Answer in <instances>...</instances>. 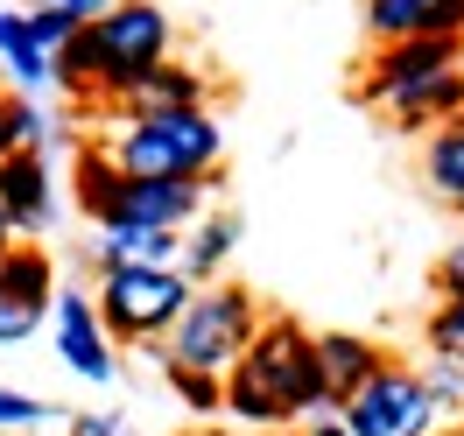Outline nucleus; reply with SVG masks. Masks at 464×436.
<instances>
[{
  "label": "nucleus",
  "mask_w": 464,
  "mask_h": 436,
  "mask_svg": "<svg viewBox=\"0 0 464 436\" xmlns=\"http://www.w3.org/2000/svg\"><path fill=\"white\" fill-rule=\"evenodd\" d=\"M169 57V15L155 0H120L106 15H92L71 29L57 57H50V85L63 92H99V99H134L155 63Z\"/></svg>",
  "instance_id": "f257e3e1"
},
{
  "label": "nucleus",
  "mask_w": 464,
  "mask_h": 436,
  "mask_svg": "<svg viewBox=\"0 0 464 436\" xmlns=\"http://www.w3.org/2000/svg\"><path fill=\"white\" fill-rule=\"evenodd\" d=\"M218 120L211 106H134V120H120L113 155L127 176H198L218 162Z\"/></svg>",
  "instance_id": "f03ea898"
},
{
  "label": "nucleus",
  "mask_w": 464,
  "mask_h": 436,
  "mask_svg": "<svg viewBox=\"0 0 464 436\" xmlns=\"http://www.w3.org/2000/svg\"><path fill=\"white\" fill-rule=\"evenodd\" d=\"M226 373H246L289 422L295 415H331V394H324V373H317V345H310V331L295 317H261V331L239 352V366H226Z\"/></svg>",
  "instance_id": "7ed1b4c3"
},
{
  "label": "nucleus",
  "mask_w": 464,
  "mask_h": 436,
  "mask_svg": "<svg viewBox=\"0 0 464 436\" xmlns=\"http://www.w3.org/2000/svg\"><path fill=\"white\" fill-rule=\"evenodd\" d=\"M254 331H261V303L239 289V282H218V289H190V303L176 310V324L162 338H169L176 366L226 373V366H239V352H246Z\"/></svg>",
  "instance_id": "20e7f679"
},
{
  "label": "nucleus",
  "mask_w": 464,
  "mask_h": 436,
  "mask_svg": "<svg viewBox=\"0 0 464 436\" xmlns=\"http://www.w3.org/2000/svg\"><path fill=\"white\" fill-rule=\"evenodd\" d=\"M190 303V275L183 267H155V261H120L99 275V331L106 338H134V345H155L176 324V310Z\"/></svg>",
  "instance_id": "39448f33"
},
{
  "label": "nucleus",
  "mask_w": 464,
  "mask_h": 436,
  "mask_svg": "<svg viewBox=\"0 0 464 436\" xmlns=\"http://www.w3.org/2000/svg\"><path fill=\"white\" fill-rule=\"evenodd\" d=\"M338 422L352 436H436V402L422 394V380L408 373V366L380 359L373 373L338 402Z\"/></svg>",
  "instance_id": "423d86ee"
},
{
  "label": "nucleus",
  "mask_w": 464,
  "mask_h": 436,
  "mask_svg": "<svg viewBox=\"0 0 464 436\" xmlns=\"http://www.w3.org/2000/svg\"><path fill=\"white\" fill-rule=\"evenodd\" d=\"M458 63H464V35H401V43H380L373 50L366 92L387 106L394 92L422 85V78H436V71H458Z\"/></svg>",
  "instance_id": "0eeeda50"
},
{
  "label": "nucleus",
  "mask_w": 464,
  "mask_h": 436,
  "mask_svg": "<svg viewBox=\"0 0 464 436\" xmlns=\"http://www.w3.org/2000/svg\"><path fill=\"white\" fill-rule=\"evenodd\" d=\"M0 211L14 233H43L50 211H57V170H50V148H7L0 155Z\"/></svg>",
  "instance_id": "6e6552de"
},
{
  "label": "nucleus",
  "mask_w": 464,
  "mask_h": 436,
  "mask_svg": "<svg viewBox=\"0 0 464 436\" xmlns=\"http://www.w3.org/2000/svg\"><path fill=\"white\" fill-rule=\"evenodd\" d=\"M198 211H204V170L198 176H127V198H120V218L176 233V239H183V226H198Z\"/></svg>",
  "instance_id": "1a4fd4ad"
},
{
  "label": "nucleus",
  "mask_w": 464,
  "mask_h": 436,
  "mask_svg": "<svg viewBox=\"0 0 464 436\" xmlns=\"http://www.w3.org/2000/svg\"><path fill=\"white\" fill-rule=\"evenodd\" d=\"M50 317H57V359L71 366V373H78V380H113V338L99 331L92 296L57 289V296H50Z\"/></svg>",
  "instance_id": "9d476101"
},
{
  "label": "nucleus",
  "mask_w": 464,
  "mask_h": 436,
  "mask_svg": "<svg viewBox=\"0 0 464 436\" xmlns=\"http://www.w3.org/2000/svg\"><path fill=\"white\" fill-rule=\"evenodd\" d=\"M366 35H373V43L464 35V0H366Z\"/></svg>",
  "instance_id": "9b49d317"
},
{
  "label": "nucleus",
  "mask_w": 464,
  "mask_h": 436,
  "mask_svg": "<svg viewBox=\"0 0 464 436\" xmlns=\"http://www.w3.org/2000/svg\"><path fill=\"white\" fill-rule=\"evenodd\" d=\"M0 296H7L14 310H29V317L50 310V296H57V267H50V254H43L35 239L0 254Z\"/></svg>",
  "instance_id": "f8f14e48"
},
{
  "label": "nucleus",
  "mask_w": 464,
  "mask_h": 436,
  "mask_svg": "<svg viewBox=\"0 0 464 436\" xmlns=\"http://www.w3.org/2000/svg\"><path fill=\"white\" fill-rule=\"evenodd\" d=\"M317 345V373H324V394H331V408L345 402L359 380L380 366V352L366 345V338H352V331H324V338H310Z\"/></svg>",
  "instance_id": "ddd939ff"
},
{
  "label": "nucleus",
  "mask_w": 464,
  "mask_h": 436,
  "mask_svg": "<svg viewBox=\"0 0 464 436\" xmlns=\"http://www.w3.org/2000/svg\"><path fill=\"white\" fill-rule=\"evenodd\" d=\"M387 113L401 120V127H436V120L464 113V63L458 71H436V78H422V85H408V92H394Z\"/></svg>",
  "instance_id": "4468645a"
},
{
  "label": "nucleus",
  "mask_w": 464,
  "mask_h": 436,
  "mask_svg": "<svg viewBox=\"0 0 464 436\" xmlns=\"http://www.w3.org/2000/svg\"><path fill=\"white\" fill-rule=\"evenodd\" d=\"M422 183H430L450 211H464V113L436 120L430 148H422Z\"/></svg>",
  "instance_id": "2eb2a0df"
},
{
  "label": "nucleus",
  "mask_w": 464,
  "mask_h": 436,
  "mask_svg": "<svg viewBox=\"0 0 464 436\" xmlns=\"http://www.w3.org/2000/svg\"><path fill=\"white\" fill-rule=\"evenodd\" d=\"M232 247H239V218H198V226H183L176 267H183L190 282H211V275L232 261Z\"/></svg>",
  "instance_id": "dca6fc26"
},
{
  "label": "nucleus",
  "mask_w": 464,
  "mask_h": 436,
  "mask_svg": "<svg viewBox=\"0 0 464 436\" xmlns=\"http://www.w3.org/2000/svg\"><path fill=\"white\" fill-rule=\"evenodd\" d=\"M120 198H127V170L106 148H85L78 155V211L92 226H106V218H120Z\"/></svg>",
  "instance_id": "f3484780"
},
{
  "label": "nucleus",
  "mask_w": 464,
  "mask_h": 436,
  "mask_svg": "<svg viewBox=\"0 0 464 436\" xmlns=\"http://www.w3.org/2000/svg\"><path fill=\"white\" fill-rule=\"evenodd\" d=\"M0 71L14 78V92H29V99L50 85V50L29 35V22H22V15H14V29L0 35Z\"/></svg>",
  "instance_id": "a211bd4d"
},
{
  "label": "nucleus",
  "mask_w": 464,
  "mask_h": 436,
  "mask_svg": "<svg viewBox=\"0 0 464 436\" xmlns=\"http://www.w3.org/2000/svg\"><path fill=\"white\" fill-rule=\"evenodd\" d=\"M204 92H211V85H204L190 63L162 57V63L141 78V85H134V106H204Z\"/></svg>",
  "instance_id": "6ab92c4d"
},
{
  "label": "nucleus",
  "mask_w": 464,
  "mask_h": 436,
  "mask_svg": "<svg viewBox=\"0 0 464 436\" xmlns=\"http://www.w3.org/2000/svg\"><path fill=\"white\" fill-rule=\"evenodd\" d=\"M218 408H226L232 422H246V430H289V415L267 402V394H261L246 373H226V402H218Z\"/></svg>",
  "instance_id": "aec40b11"
},
{
  "label": "nucleus",
  "mask_w": 464,
  "mask_h": 436,
  "mask_svg": "<svg viewBox=\"0 0 464 436\" xmlns=\"http://www.w3.org/2000/svg\"><path fill=\"white\" fill-rule=\"evenodd\" d=\"M0 120H7V148H50V113L29 92H0Z\"/></svg>",
  "instance_id": "412c9836"
},
{
  "label": "nucleus",
  "mask_w": 464,
  "mask_h": 436,
  "mask_svg": "<svg viewBox=\"0 0 464 436\" xmlns=\"http://www.w3.org/2000/svg\"><path fill=\"white\" fill-rule=\"evenodd\" d=\"M169 387L190 415H211V408L226 402V373H198V366H176V359H169Z\"/></svg>",
  "instance_id": "4be33fe9"
},
{
  "label": "nucleus",
  "mask_w": 464,
  "mask_h": 436,
  "mask_svg": "<svg viewBox=\"0 0 464 436\" xmlns=\"http://www.w3.org/2000/svg\"><path fill=\"white\" fill-rule=\"evenodd\" d=\"M430 345H436V359L464 366V296H443V310L430 317Z\"/></svg>",
  "instance_id": "5701e85b"
},
{
  "label": "nucleus",
  "mask_w": 464,
  "mask_h": 436,
  "mask_svg": "<svg viewBox=\"0 0 464 436\" xmlns=\"http://www.w3.org/2000/svg\"><path fill=\"white\" fill-rule=\"evenodd\" d=\"M422 380V394L436 402V415H450V408H464V366L458 359H436L430 373H415Z\"/></svg>",
  "instance_id": "b1692460"
},
{
  "label": "nucleus",
  "mask_w": 464,
  "mask_h": 436,
  "mask_svg": "<svg viewBox=\"0 0 464 436\" xmlns=\"http://www.w3.org/2000/svg\"><path fill=\"white\" fill-rule=\"evenodd\" d=\"M22 22H29V35L43 43V50H50V57H57L63 43H71V29H78V22H71L63 7H50V0H35V7H22Z\"/></svg>",
  "instance_id": "393cba45"
},
{
  "label": "nucleus",
  "mask_w": 464,
  "mask_h": 436,
  "mask_svg": "<svg viewBox=\"0 0 464 436\" xmlns=\"http://www.w3.org/2000/svg\"><path fill=\"white\" fill-rule=\"evenodd\" d=\"M35 422H50V402H35L22 387H0V430H35Z\"/></svg>",
  "instance_id": "a878e982"
},
{
  "label": "nucleus",
  "mask_w": 464,
  "mask_h": 436,
  "mask_svg": "<svg viewBox=\"0 0 464 436\" xmlns=\"http://www.w3.org/2000/svg\"><path fill=\"white\" fill-rule=\"evenodd\" d=\"M35 324H43V317H29V310H14V303L0 296V345H22V338H29Z\"/></svg>",
  "instance_id": "bb28decb"
},
{
  "label": "nucleus",
  "mask_w": 464,
  "mask_h": 436,
  "mask_svg": "<svg viewBox=\"0 0 464 436\" xmlns=\"http://www.w3.org/2000/svg\"><path fill=\"white\" fill-rule=\"evenodd\" d=\"M436 289H443V296H464V239L443 254V267H436Z\"/></svg>",
  "instance_id": "cd10ccee"
},
{
  "label": "nucleus",
  "mask_w": 464,
  "mask_h": 436,
  "mask_svg": "<svg viewBox=\"0 0 464 436\" xmlns=\"http://www.w3.org/2000/svg\"><path fill=\"white\" fill-rule=\"evenodd\" d=\"M50 7H63L71 22H92V15H106V7H120V0H50Z\"/></svg>",
  "instance_id": "c85d7f7f"
},
{
  "label": "nucleus",
  "mask_w": 464,
  "mask_h": 436,
  "mask_svg": "<svg viewBox=\"0 0 464 436\" xmlns=\"http://www.w3.org/2000/svg\"><path fill=\"white\" fill-rule=\"evenodd\" d=\"M71 436H120V422H113V415H78Z\"/></svg>",
  "instance_id": "c756f323"
},
{
  "label": "nucleus",
  "mask_w": 464,
  "mask_h": 436,
  "mask_svg": "<svg viewBox=\"0 0 464 436\" xmlns=\"http://www.w3.org/2000/svg\"><path fill=\"white\" fill-rule=\"evenodd\" d=\"M310 436H352V430L338 422V415H317V430H310Z\"/></svg>",
  "instance_id": "7c9ffc66"
},
{
  "label": "nucleus",
  "mask_w": 464,
  "mask_h": 436,
  "mask_svg": "<svg viewBox=\"0 0 464 436\" xmlns=\"http://www.w3.org/2000/svg\"><path fill=\"white\" fill-rule=\"evenodd\" d=\"M7 247H14V226H7V211H0V254H7Z\"/></svg>",
  "instance_id": "2f4dec72"
},
{
  "label": "nucleus",
  "mask_w": 464,
  "mask_h": 436,
  "mask_svg": "<svg viewBox=\"0 0 464 436\" xmlns=\"http://www.w3.org/2000/svg\"><path fill=\"white\" fill-rule=\"evenodd\" d=\"M198 436H232V430H198Z\"/></svg>",
  "instance_id": "473e14b6"
},
{
  "label": "nucleus",
  "mask_w": 464,
  "mask_h": 436,
  "mask_svg": "<svg viewBox=\"0 0 464 436\" xmlns=\"http://www.w3.org/2000/svg\"><path fill=\"white\" fill-rule=\"evenodd\" d=\"M267 436H289V430H267Z\"/></svg>",
  "instance_id": "72a5a7b5"
}]
</instances>
